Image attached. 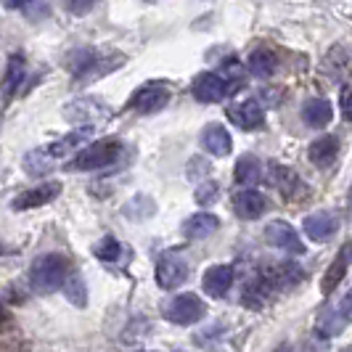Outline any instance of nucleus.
<instances>
[{"mask_svg": "<svg viewBox=\"0 0 352 352\" xmlns=\"http://www.w3.org/2000/svg\"><path fill=\"white\" fill-rule=\"evenodd\" d=\"M339 106H342L344 122H352V88L350 85H342V90H339Z\"/></svg>", "mask_w": 352, "mask_h": 352, "instance_id": "nucleus-33", "label": "nucleus"}, {"mask_svg": "<svg viewBox=\"0 0 352 352\" xmlns=\"http://www.w3.org/2000/svg\"><path fill=\"white\" fill-rule=\"evenodd\" d=\"M146 3H159V0H146Z\"/></svg>", "mask_w": 352, "mask_h": 352, "instance_id": "nucleus-38", "label": "nucleus"}, {"mask_svg": "<svg viewBox=\"0 0 352 352\" xmlns=\"http://www.w3.org/2000/svg\"><path fill=\"white\" fill-rule=\"evenodd\" d=\"M27 3H32V0H3V6H6L8 11H16V8H24Z\"/></svg>", "mask_w": 352, "mask_h": 352, "instance_id": "nucleus-35", "label": "nucleus"}, {"mask_svg": "<svg viewBox=\"0 0 352 352\" xmlns=\"http://www.w3.org/2000/svg\"><path fill=\"white\" fill-rule=\"evenodd\" d=\"M263 278L270 283L273 292H286V289H294L297 283L305 281V270L294 263H278L270 265L263 273Z\"/></svg>", "mask_w": 352, "mask_h": 352, "instance_id": "nucleus-12", "label": "nucleus"}, {"mask_svg": "<svg viewBox=\"0 0 352 352\" xmlns=\"http://www.w3.org/2000/svg\"><path fill=\"white\" fill-rule=\"evenodd\" d=\"M98 6V0H64V8L74 16H85Z\"/></svg>", "mask_w": 352, "mask_h": 352, "instance_id": "nucleus-32", "label": "nucleus"}, {"mask_svg": "<svg viewBox=\"0 0 352 352\" xmlns=\"http://www.w3.org/2000/svg\"><path fill=\"white\" fill-rule=\"evenodd\" d=\"M24 170L30 173V175H48L53 170V159L40 148V151H32V154H27L24 159Z\"/></svg>", "mask_w": 352, "mask_h": 352, "instance_id": "nucleus-29", "label": "nucleus"}, {"mask_svg": "<svg viewBox=\"0 0 352 352\" xmlns=\"http://www.w3.org/2000/svg\"><path fill=\"white\" fill-rule=\"evenodd\" d=\"M347 326V318L342 316L339 310H323L316 320V331L320 339H331V336L342 334Z\"/></svg>", "mask_w": 352, "mask_h": 352, "instance_id": "nucleus-26", "label": "nucleus"}, {"mask_svg": "<svg viewBox=\"0 0 352 352\" xmlns=\"http://www.w3.org/2000/svg\"><path fill=\"white\" fill-rule=\"evenodd\" d=\"M122 151V143L117 138H104V141H96L85 146L82 151H77L74 157L69 159L67 170L72 173H90V170H101V167H109L114 164L117 157Z\"/></svg>", "mask_w": 352, "mask_h": 352, "instance_id": "nucleus-2", "label": "nucleus"}, {"mask_svg": "<svg viewBox=\"0 0 352 352\" xmlns=\"http://www.w3.org/2000/svg\"><path fill=\"white\" fill-rule=\"evenodd\" d=\"M0 254H3V244H0Z\"/></svg>", "mask_w": 352, "mask_h": 352, "instance_id": "nucleus-39", "label": "nucleus"}, {"mask_svg": "<svg viewBox=\"0 0 352 352\" xmlns=\"http://www.w3.org/2000/svg\"><path fill=\"white\" fill-rule=\"evenodd\" d=\"M201 146L212 157H228L230 148H233V138H230V133L223 124L212 122L201 130Z\"/></svg>", "mask_w": 352, "mask_h": 352, "instance_id": "nucleus-15", "label": "nucleus"}, {"mask_svg": "<svg viewBox=\"0 0 352 352\" xmlns=\"http://www.w3.org/2000/svg\"><path fill=\"white\" fill-rule=\"evenodd\" d=\"M170 101V88L162 85V82H146L135 90L127 101L130 111H138V114H154L159 109H164Z\"/></svg>", "mask_w": 352, "mask_h": 352, "instance_id": "nucleus-5", "label": "nucleus"}, {"mask_svg": "<svg viewBox=\"0 0 352 352\" xmlns=\"http://www.w3.org/2000/svg\"><path fill=\"white\" fill-rule=\"evenodd\" d=\"M24 74H27V61L21 53H14L6 64V74H3V98L11 101L16 96L19 85L24 82Z\"/></svg>", "mask_w": 352, "mask_h": 352, "instance_id": "nucleus-21", "label": "nucleus"}, {"mask_svg": "<svg viewBox=\"0 0 352 352\" xmlns=\"http://www.w3.org/2000/svg\"><path fill=\"white\" fill-rule=\"evenodd\" d=\"M204 313H207V307L196 294H177L175 300L164 305V318L175 326H191L196 320H201Z\"/></svg>", "mask_w": 352, "mask_h": 352, "instance_id": "nucleus-4", "label": "nucleus"}, {"mask_svg": "<svg viewBox=\"0 0 352 352\" xmlns=\"http://www.w3.org/2000/svg\"><path fill=\"white\" fill-rule=\"evenodd\" d=\"M217 228H220V220L212 212H196L183 223V236L188 241H201V239H210Z\"/></svg>", "mask_w": 352, "mask_h": 352, "instance_id": "nucleus-17", "label": "nucleus"}, {"mask_svg": "<svg viewBox=\"0 0 352 352\" xmlns=\"http://www.w3.org/2000/svg\"><path fill=\"white\" fill-rule=\"evenodd\" d=\"M230 283H233V267L230 265H212L201 278V289H204V294L220 300L228 294Z\"/></svg>", "mask_w": 352, "mask_h": 352, "instance_id": "nucleus-14", "label": "nucleus"}, {"mask_svg": "<svg viewBox=\"0 0 352 352\" xmlns=\"http://www.w3.org/2000/svg\"><path fill=\"white\" fill-rule=\"evenodd\" d=\"M336 154H339V138H336V135H323V138H318V141L310 143V148H307V159H310L316 167H320V170L331 167Z\"/></svg>", "mask_w": 352, "mask_h": 352, "instance_id": "nucleus-20", "label": "nucleus"}, {"mask_svg": "<svg viewBox=\"0 0 352 352\" xmlns=\"http://www.w3.org/2000/svg\"><path fill=\"white\" fill-rule=\"evenodd\" d=\"M265 241H267L270 247L281 249V252H289V254H305V244H302L300 233L292 228L289 223H283V220L267 223V228H265Z\"/></svg>", "mask_w": 352, "mask_h": 352, "instance_id": "nucleus-7", "label": "nucleus"}, {"mask_svg": "<svg viewBox=\"0 0 352 352\" xmlns=\"http://www.w3.org/2000/svg\"><path fill=\"white\" fill-rule=\"evenodd\" d=\"M350 265H352V241H347V244H342V247H339L336 257L331 260V265L326 267V273H323V281H320V292H323V297H329L336 286L342 283V278H344V276H347V270H350Z\"/></svg>", "mask_w": 352, "mask_h": 352, "instance_id": "nucleus-11", "label": "nucleus"}, {"mask_svg": "<svg viewBox=\"0 0 352 352\" xmlns=\"http://www.w3.org/2000/svg\"><path fill=\"white\" fill-rule=\"evenodd\" d=\"M58 194H61V183H43V186H35V188L21 191V194L11 201V210H14V212L37 210V207L51 204Z\"/></svg>", "mask_w": 352, "mask_h": 352, "instance_id": "nucleus-10", "label": "nucleus"}, {"mask_svg": "<svg viewBox=\"0 0 352 352\" xmlns=\"http://www.w3.org/2000/svg\"><path fill=\"white\" fill-rule=\"evenodd\" d=\"M247 69H249V74H254L257 80H267V77H273L276 69H278V58H276V53L267 51V48H257V51L249 53Z\"/></svg>", "mask_w": 352, "mask_h": 352, "instance_id": "nucleus-22", "label": "nucleus"}, {"mask_svg": "<svg viewBox=\"0 0 352 352\" xmlns=\"http://www.w3.org/2000/svg\"><path fill=\"white\" fill-rule=\"evenodd\" d=\"M0 320H3V305H0Z\"/></svg>", "mask_w": 352, "mask_h": 352, "instance_id": "nucleus-37", "label": "nucleus"}, {"mask_svg": "<svg viewBox=\"0 0 352 352\" xmlns=\"http://www.w3.org/2000/svg\"><path fill=\"white\" fill-rule=\"evenodd\" d=\"M228 80H223L214 72L199 74L194 80V85H191V93H194V98L199 104H217V101H223L228 96Z\"/></svg>", "mask_w": 352, "mask_h": 352, "instance_id": "nucleus-8", "label": "nucleus"}, {"mask_svg": "<svg viewBox=\"0 0 352 352\" xmlns=\"http://www.w3.org/2000/svg\"><path fill=\"white\" fill-rule=\"evenodd\" d=\"M336 228H339V220L326 210H318V212H313V214H307L305 223H302L305 236H307L310 241H316V244L329 241V239L336 233Z\"/></svg>", "mask_w": 352, "mask_h": 352, "instance_id": "nucleus-13", "label": "nucleus"}, {"mask_svg": "<svg viewBox=\"0 0 352 352\" xmlns=\"http://www.w3.org/2000/svg\"><path fill=\"white\" fill-rule=\"evenodd\" d=\"M270 175H273V183H276V188L281 191L283 199H300V196H305V183H302V177L297 175L292 167L273 164Z\"/></svg>", "mask_w": 352, "mask_h": 352, "instance_id": "nucleus-18", "label": "nucleus"}, {"mask_svg": "<svg viewBox=\"0 0 352 352\" xmlns=\"http://www.w3.org/2000/svg\"><path fill=\"white\" fill-rule=\"evenodd\" d=\"M226 114H228V120L239 130H247V133H254V130H260L265 122V114H263V106L257 104V101H239V104H230L226 109Z\"/></svg>", "mask_w": 352, "mask_h": 352, "instance_id": "nucleus-9", "label": "nucleus"}, {"mask_svg": "<svg viewBox=\"0 0 352 352\" xmlns=\"http://www.w3.org/2000/svg\"><path fill=\"white\" fill-rule=\"evenodd\" d=\"M109 58H104L101 53L96 51H80L69 61V69L74 74V80H93V77H101V74H106V72H111L114 67L122 64V58L120 61H109Z\"/></svg>", "mask_w": 352, "mask_h": 352, "instance_id": "nucleus-6", "label": "nucleus"}, {"mask_svg": "<svg viewBox=\"0 0 352 352\" xmlns=\"http://www.w3.org/2000/svg\"><path fill=\"white\" fill-rule=\"evenodd\" d=\"M270 292H273L270 283L265 281L263 276H257L254 281H249L247 286H244V300L241 302H244L247 307H254V310H257V307H263L265 302H267Z\"/></svg>", "mask_w": 352, "mask_h": 352, "instance_id": "nucleus-27", "label": "nucleus"}, {"mask_svg": "<svg viewBox=\"0 0 352 352\" xmlns=\"http://www.w3.org/2000/svg\"><path fill=\"white\" fill-rule=\"evenodd\" d=\"M90 138H93V127H77V130L67 133L64 138H58V141H53L51 146H45L43 151L56 162V159H61V157H67V154H72V151H77V146H82V143L90 141Z\"/></svg>", "mask_w": 352, "mask_h": 352, "instance_id": "nucleus-16", "label": "nucleus"}, {"mask_svg": "<svg viewBox=\"0 0 352 352\" xmlns=\"http://www.w3.org/2000/svg\"><path fill=\"white\" fill-rule=\"evenodd\" d=\"M339 313L347 318V320H352V289L344 294V300L339 302Z\"/></svg>", "mask_w": 352, "mask_h": 352, "instance_id": "nucleus-34", "label": "nucleus"}, {"mask_svg": "<svg viewBox=\"0 0 352 352\" xmlns=\"http://www.w3.org/2000/svg\"><path fill=\"white\" fill-rule=\"evenodd\" d=\"M93 254H96L98 260H104V263H114V260L122 257V244H120L117 239L106 236L104 241H98V244L93 247Z\"/></svg>", "mask_w": 352, "mask_h": 352, "instance_id": "nucleus-30", "label": "nucleus"}, {"mask_svg": "<svg viewBox=\"0 0 352 352\" xmlns=\"http://www.w3.org/2000/svg\"><path fill=\"white\" fill-rule=\"evenodd\" d=\"M233 212L241 217V220H257L263 217L265 212V196L252 191V188H244L233 196Z\"/></svg>", "mask_w": 352, "mask_h": 352, "instance_id": "nucleus-19", "label": "nucleus"}, {"mask_svg": "<svg viewBox=\"0 0 352 352\" xmlns=\"http://www.w3.org/2000/svg\"><path fill=\"white\" fill-rule=\"evenodd\" d=\"M61 289H64V294H67V300H69L72 305H77V307H85V305H88V289H85V281H82L77 273H72Z\"/></svg>", "mask_w": 352, "mask_h": 352, "instance_id": "nucleus-28", "label": "nucleus"}, {"mask_svg": "<svg viewBox=\"0 0 352 352\" xmlns=\"http://www.w3.org/2000/svg\"><path fill=\"white\" fill-rule=\"evenodd\" d=\"M334 117V109H331V101L326 98H316V101H307L302 106V120L310 127H326Z\"/></svg>", "mask_w": 352, "mask_h": 352, "instance_id": "nucleus-23", "label": "nucleus"}, {"mask_svg": "<svg viewBox=\"0 0 352 352\" xmlns=\"http://www.w3.org/2000/svg\"><path fill=\"white\" fill-rule=\"evenodd\" d=\"M339 352H352V347H344V350H339Z\"/></svg>", "mask_w": 352, "mask_h": 352, "instance_id": "nucleus-36", "label": "nucleus"}, {"mask_svg": "<svg viewBox=\"0 0 352 352\" xmlns=\"http://www.w3.org/2000/svg\"><path fill=\"white\" fill-rule=\"evenodd\" d=\"M188 278V260L183 254V249H167L162 252L157 263V283L159 289L173 292L180 283Z\"/></svg>", "mask_w": 352, "mask_h": 352, "instance_id": "nucleus-3", "label": "nucleus"}, {"mask_svg": "<svg viewBox=\"0 0 352 352\" xmlns=\"http://www.w3.org/2000/svg\"><path fill=\"white\" fill-rule=\"evenodd\" d=\"M233 177H236V183L239 186H244V188H254L257 183H260V177H263V164H260V159L257 157H241L239 162H236V173H233Z\"/></svg>", "mask_w": 352, "mask_h": 352, "instance_id": "nucleus-24", "label": "nucleus"}, {"mask_svg": "<svg viewBox=\"0 0 352 352\" xmlns=\"http://www.w3.org/2000/svg\"><path fill=\"white\" fill-rule=\"evenodd\" d=\"M67 117L74 122H98V120L109 117V111L101 106V101H74L67 109Z\"/></svg>", "mask_w": 352, "mask_h": 352, "instance_id": "nucleus-25", "label": "nucleus"}, {"mask_svg": "<svg viewBox=\"0 0 352 352\" xmlns=\"http://www.w3.org/2000/svg\"><path fill=\"white\" fill-rule=\"evenodd\" d=\"M69 278V260L58 252L40 254L30 267V286L37 294H53Z\"/></svg>", "mask_w": 352, "mask_h": 352, "instance_id": "nucleus-1", "label": "nucleus"}, {"mask_svg": "<svg viewBox=\"0 0 352 352\" xmlns=\"http://www.w3.org/2000/svg\"><path fill=\"white\" fill-rule=\"evenodd\" d=\"M196 201H199V204H204V207H210L212 201H214V199H217V196H220V186H217V183H214V180H201V183H199V188H196Z\"/></svg>", "mask_w": 352, "mask_h": 352, "instance_id": "nucleus-31", "label": "nucleus"}]
</instances>
